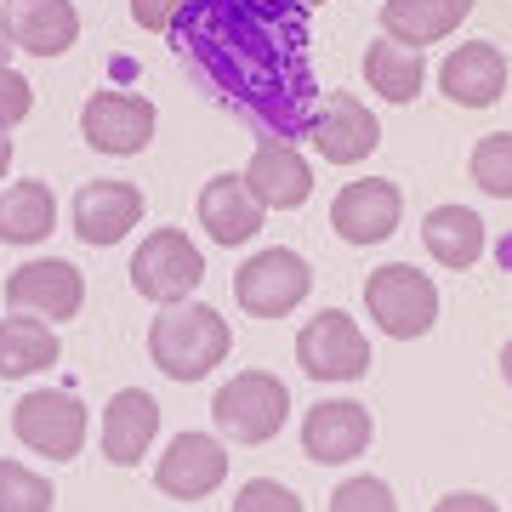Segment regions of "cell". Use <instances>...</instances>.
I'll use <instances>...</instances> for the list:
<instances>
[{
    "label": "cell",
    "instance_id": "1",
    "mask_svg": "<svg viewBox=\"0 0 512 512\" xmlns=\"http://www.w3.org/2000/svg\"><path fill=\"white\" fill-rule=\"evenodd\" d=\"M228 348H234V330H228V319L217 308H205V302H171L148 325V359L171 382H205L228 359Z\"/></svg>",
    "mask_w": 512,
    "mask_h": 512
},
{
    "label": "cell",
    "instance_id": "2",
    "mask_svg": "<svg viewBox=\"0 0 512 512\" xmlns=\"http://www.w3.org/2000/svg\"><path fill=\"white\" fill-rule=\"evenodd\" d=\"M285 416H291V387L279 376H268V370H239L234 382H222L217 399H211L217 433L234 444H268L285 427Z\"/></svg>",
    "mask_w": 512,
    "mask_h": 512
},
{
    "label": "cell",
    "instance_id": "3",
    "mask_svg": "<svg viewBox=\"0 0 512 512\" xmlns=\"http://www.w3.org/2000/svg\"><path fill=\"white\" fill-rule=\"evenodd\" d=\"M365 308L393 342H416L439 319V285L410 262H387L365 279Z\"/></svg>",
    "mask_w": 512,
    "mask_h": 512
},
{
    "label": "cell",
    "instance_id": "4",
    "mask_svg": "<svg viewBox=\"0 0 512 512\" xmlns=\"http://www.w3.org/2000/svg\"><path fill=\"white\" fill-rule=\"evenodd\" d=\"M200 279H205V256L183 228H154V234L137 245V256H131V285H137V296L154 302V308L188 302V296L200 291Z\"/></svg>",
    "mask_w": 512,
    "mask_h": 512
},
{
    "label": "cell",
    "instance_id": "5",
    "mask_svg": "<svg viewBox=\"0 0 512 512\" xmlns=\"http://www.w3.org/2000/svg\"><path fill=\"white\" fill-rule=\"evenodd\" d=\"M308 291H313L308 256L285 251V245L256 251L234 274V296H239V308L251 313V319H285V313H296L302 302H308Z\"/></svg>",
    "mask_w": 512,
    "mask_h": 512
},
{
    "label": "cell",
    "instance_id": "6",
    "mask_svg": "<svg viewBox=\"0 0 512 512\" xmlns=\"http://www.w3.org/2000/svg\"><path fill=\"white\" fill-rule=\"evenodd\" d=\"M12 433H18L23 450H35V456H46V461H74L80 444H86V410H80L74 393L40 387V393H23L18 399Z\"/></svg>",
    "mask_w": 512,
    "mask_h": 512
},
{
    "label": "cell",
    "instance_id": "7",
    "mask_svg": "<svg viewBox=\"0 0 512 512\" xmlns=\"http://www.w3.org/2000/svg\"><path fill=\"white\" fill-rule=\"evenodd\" d=\"M296 365L308 370L313 382H359L370 370V342L348 313L330 308L296 330Z\"/></svg>",
    "mask_w": 512,
    "mask_h": 512
},
{
    "label": "cell",
    "instance_id": "8",
    "mask_svg": "<svg viewBox=\"0 0 512 512\" xmlns=\"http://www.w3.org/2000/svg\"><path fill=\"white\" fill-rule=\"evenodd\" d=\"M80 302H86V279L63 256H40V262H23L6 274V308L12 313H35V319L57 325V319H74Z\"/></svg>",
    "mask_w": 512,
    "mask_h": 512
},
{
    "label": "cell",
    "instance_id": "9",
    "mask_svg": "<svg viewBox=\"0 0 512 512\" xmlns=\"http://www.w3.org/2000/svg\"><path fill=\"white\" fill-rule=\"evenodd\" d=\"M370 439H376V421L353 399H325L302 416V456L313 467H348L370 450Z\"/></svg>",
    "mask_w": 512,
    "mask_h": 512
},
{
    "label": "cell",
    "instance_id": "10",
    "mask_svg": "<svg viewBox=\"0 0 512 512\" xmlns=\"http://www.w3.org/2000/svg\"><path fill=\"white\" fill-rule=\"evenodd\" d=\"M222 478H228V444L211 433H177L154 461V484L177 501H205Z\"/></svg>",
    "mask_w": 512,
    "mask_h": 512
},
{
    "label": "cell",
    "instance_id": "11",
    "mask_svg": "<svg viewBox=\"0 0 512 512\" xmlns=\"http://www.w3.org/2000/svg\"><path fill=\"white\" fill-rule=\"evenodd\" d=\"M404 217V194L399 183L387 177H365V183H348L336 200H330V228L348 239V245H382Z\"/></svg>",
    "mask_w": 512,
    "mask_h": 512
},
{
    "label": "cell",
    "instance_id": "12",
    "mask_svg": "<svg viewBox=\"0 0 512 512\" xmlns=\"http://www.w3.org/2000/svg\"><path fill=\"white\" fill-rule=\"evenodd\" d=\"M80 131L97 154H143L154 143V103L131 92H97L80 109Z\"/></svg>",
    "mask_w": 512,
    "mask_h": 512
},
{
    "label": "cell",
    "instance_id": "13",
    "mask_svg": "<svg viewBox=\"0 0 512 512\" xmlns=\"http://www.w3.org/2000/svg\"><path fill=\"white\" fill-rule=\"evenodd\" d=\"M0 29L12 40V52L63 57L80 40V12H74V0H6Z\"/></svg>",
    "mask_w": 512,
    "mask_h": 512
},
{
    "label": "cell",
    "instance_id": "14",
    "mask_svg": "<svg viewBox=\"0 0 512 512\" xmlns=\"http://www.w3.org/2000/svg\"><path fill=\"white\" fill-rule=\"evenodd\" d=\"M308 137H313V148H319V160H330V165H359L365 154H376V143H382V126H376V114H370L353 92H330L325 109L308 120Z\"/></svg>",
    "mask_w": 512,
    "mask_h": 512
},
{
    "label": "cell",
    "instance_id": "15",
    "mask_svg": "<svg viewBox=\"0 0 512 512\" xmlns=\"http://www.w3.org/2000/svg\"><path fill=\"white\" fill-rule=\"evenodd\" d=\"M239 177H245V188H251V200L262 211H296L313 194V165L291 143H279V137H262Z\"/></svg>",
    "mask_w": 512,
    "mask_h": 512
},
{
    "label": "cell",
    "instance_id": "16",
    "mask_svg": "<svg viewBox=\"0 0 512 512\" xmlns=\"http://www.w3.org/2000/svg\"><path fill=\"white\" fill-rule=\"evenodd\" d=\"M137 222H143V188L97 177V183H86L74 194V234L86 239V245H97V251L120 245Z\"/></svg>",
    "mask_w": 512,
    "mask_h": 512
},
{
    "label": "cell",
    "instance_id": "17",
    "mask_svg": "<svg viewBox=\"0 0 512 512\" xmlns=\"http://www.w3.org/2000/svg\"><path fill=\"white\" fill-rule=\"evenodd\" d=\"M439 86H444L450 103H461V109H490V103H501V92H507V57H501V46H490V40L456 46V52L444 57Z\"/></svg>",
    "mask_w": 512,
    "mask_h": 512
},
{
    "label": "cell",
    "instance_id": "18",
    "mask_svg": "<svg viewBox=\"0 0 512 512\" xmlns=\"http://www.w3.org/2000/svg\"><path fill=\"white\" fill-rule=\"evenodd\" d=\"M160 439V404L148 399L143 387H120L103 410V456L114 467H137Z\"/></svg>",
    "mask_w": 512,
    "mask_h": 512
},
{
    "label": "cell",
    "instance_id": "19",
    "mask_svg": "<svg viewBox=\"0 0 512 512\" xmlns=\"http://www.w3.org/2000/svg\"><path fill=\"white\" fill-rule=\"evenodd\" d=\"M200 228L217 245H251L256 228H262V205L251 200V188L239 171H222L200 188Z\"/></svg>",
    "mask_w": 512,
    "mask_h": 512
},
{
    "label": "cell",
    "instance_id": "20",
    "mask_svg": "<svg viewBox=\"0 0 512 512\" xmlns=\"http://www.w3.org/2000/svg\"><path fill=\"white\" fill-rule=\"evenodd\" d=\"M473 0H382V29L399 46H433V40L456 35V23H467Z\"/></svg>",
    "mask_w": 512,
    "mask_h": 512
},
{
    "label": "cell",
    "instance_id": "21",
    "mask_svg": "<svg viewBox=\"0 0 512 512\" xmlns=\"http://www.w3.org/2000/svg\"><path fill=\"white\" fill-rule=\"evenodd\" d=\"M421 239H427V256L439 268H473L484 256V217L467 205H439L421 222Z\"/></svg>",
    "mask_w": 512,
    "mask_h": 512
},
{
    "label": "cell",
    "instance_id": "22",
    "mask_svg": "<svg viewBox=\"0 0 512 512\" xmlns=\"http://www.w3.org/2000/svg\"><path fill=\"white\" fill-rule=\"evenodd\" d=\"M57 330L35 313H12V319H0V376L6 382H23V376H35V370L57 365Z\"/></svg>",
    "mask_w": 512,
    "mask_h": 512
},
{
    "label": "cell",
    "instance_id": "23",
    "mask_svg": "<svg viewBox=\"0 0 512 512\" xmlns=\"http://www.w3.org/2000/svg\"><path fill=\"white\" fill-rule=\"evenodd\" d=\"M57 228L52 183H12L0 188V245H40Z\"/></svg>",
    "mask_w": 512,
    "mask_h": 512
},
{
    "label": "cell",
    "instance_id": "24",
    "mask_svg": "<svg viewBox=\"0 0 512 512\" xmlns=\"http://www.w3.org/2000/svg\"><path fill=\"white\" fill-rule=\"evenodd\" d=\"M365 80H370V92H382L387 103H416L421 86H427V63H421L416 46L376 40L365 52Z\"/></svg>",
    "mask_w": 512,
    "mask_h": 512
},
{
    "label": "cell",
    "instance_id": "25",
    "mask_svg": "<svg viewBox=\"0 0 512 512\" xmlns=\"http://www.w3.org/2000/svg\"><path fill=\"white\" fill-rule=\"evenodd\" d=\"M52 507H57V490L35 467L0 461V512H52Z\"/></svg>",
    "mask_w": 512,
    "mask_h": 512
},
{
    "label": "cell",
    "instance_id": "26",
    "mask_svg": "<svg viewBox=\"0 0 512 512\" xmlns=\"http://www.w3.org/2000/svg\"><path fill=\"white\" fill-rule=\"evenodd\" d=\"M473 183L490 194V200H512V131H495L473 148Z\"/></svg>",
    "mask_w": 512,
    "mask_h": 512
},
{
    "label": "cell",
    "instance_id": "27",
    "mask_svg": "<svg viewBox=\"0 0 512 512\" xmlns=\"http://www.w3.org/2000/svg\"><path fill=\"white\" fill-rule=\"evenodd\" d=\"M330 512H399V501H393L382 478H348L330 495Z\"/></svg>",
    "mask_w": 512,
    "mask_h": 512
},
{
    "label": "cell",
    "instance_id": "28",
    "mask_svg": "<svg viewBox=\"0 0 512 512\" xmlns=\"http://www.w3.org/2000/svg\"><path fill=\"white\" fill-rule=\"evenodd\" d=\"M29 109H35V86L12 63H0V131H12L18 120H29Z\"/></svg>",
    "mask_w": 512,
    "mask_h": 512
},
{
    "label": "cell",
    "instance_id": "29",
    "mask_svg": "<svg viewBox=\"0 0 512 512\" xmlns=\"http://www.w3.org/2000/svg\"><path fill=\"white\" fill-rule=\"evenodd\" d=\"M234 512H302V501H296L285 484H274V478H251V484L239 490Z\"/></svg>",
    "mask_w": 512,
    "mask_h": 512
},
{
    "label": "cell",
    "instance_id": "30",
    "mask_svg": "<svg viewBox=\"0 0 512 512\" xmlns=\"http://www.w3.org/2000/svg\"><path fill=\"white\" fill-rule=\"evenodd\" d=\"M188 6H194V0H131V18H137V29H148V35H171V29L183 23Z\"/></svg>",
    "mask_w": 512,
    "mask_h": 512
},
{
    "label": "cell",
    "instance_id": "31",
    "mask_svg": "<svg viewBox=\"0 0 512 512\" xmlns=\"http://www.w3.org/2000/svg\"><path fill=\"white\" fill-rule=\"evenodd\" d=\"M433 512H501V507H495L490 495H473V490H456V495H444V501H439V507H433Z\"/></svg>",
    "mask_w": 512,
    "mask_h": 512
},
{
    "label": "cell",
    "instance_id": "32",
    "mask_svg": "<svg viewBox=\"0 0 512 512\" xmlns=\"http://www.w3.org/2000/svg\"><path fill=\"white\" fill-rule=\"evenodd\" d=\"M6 165H12V137L0 131V177H6Z\"/></svg>",
    "mask_w": 512,
    "mask_h": 512
},
{
    "label": "cell",
    "instance_id": "33",
    "mask_svg": "<svg viewBox=\"0 0 512 512\" xmlns=\"http://www.w3.org/2000/svg\"><path fill=\"white\" fill-rule=\"evenodd\" d=\"M501 376H507V387H512V342L501 348Z\"/></svg>",
    "mask_w": 512,
    "mask_h": 512
},
{
    "label": "cell",
    "instance_id": "34",
    "mask_svg": "<svg viewBox=\"0 0 512 512\" xmlns=\"http://www.w3.org/2000/svg\"><path fill=\"white\" fill-rule=\"evenodd\" d=\"M6 57H12V40H6V29H0V63H6Z\"/></svg>",
    "mask_w": 512,
    "mask_h": 512
},
{
    "label": "cell",
    "instance_id": "35",
    "mask_svg": "<svg viewBox=\"0 0 512 512\" xmlns=\"http://www.w3.org/2000/svg\"><path fill=\"white\" fill-rule=\"evenodd\" d=\"M296 6H325V0H296Z\"/></svg>",
    "mask_w": 512,
    "mask_h": 512
}]
</instances>
